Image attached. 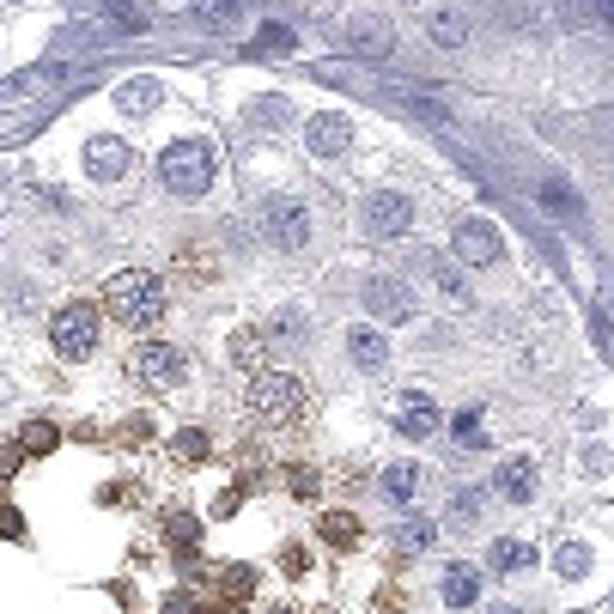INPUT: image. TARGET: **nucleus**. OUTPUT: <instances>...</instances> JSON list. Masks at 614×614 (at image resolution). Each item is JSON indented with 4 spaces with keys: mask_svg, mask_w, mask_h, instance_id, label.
I'll return each mask as SVG.
<instances>
[{
    "mask_svg": "<svg viewBox=\"0 0 614 614\" xmlns=\"http://www.w3.org/2000/svg\"><path fill=\"white\" fill-rule=\"evenodd\" d=\"M590 134L614 152V104H602V110H590Z\"/></svg>",
    "mask_w": 614,
    "mask_h": 614,
    "instance_id": "32",
    "label": "nucleus"
},
{
    "mask_svg": "<svg viewBox=\"0 0 614 614\" xmlns=\"http://www.w3.org/2000/svg\"><path fill=\"white\" fill-rule=\"evenodd\" d=\"M475 596H481V572H475L469 560H450V566H444V602H450V608H469Z\"/></svg>",
    "mask_w": 614,
    "mask_h": 614,
    "instance_id": "17",
    "label": "nucleus"
},
{
    "mask_svg": "<svg viewBox=\"0 0 614 614\" xmlns=\"http://www.w3.org/2000/svg\"><path fill=\"white\" fill-rule=\"evenodd\" d=\"M347 49H359V55H390V49H396V25H390V19H347Z\"/></svg>",
    "mask_w": 614,
    "mask_h": 614,
    "instance_id": "14",
    "label": "nucleus"
},
{
    "mask_svg": "<svg viewBox=\"0 0 614 614\" xmlns=\"http://www.w3.org/2000/svg\"><path fill=\"white\" fill-rule=\"evenodd\" d=\"M116 104H122V116H146L152 104H159V80H128Z\"/></svg>",
    "mask_w": 614,
    "mask_h": 614,
    "instance_id": "23",
    "label": "nucleus"
},
{
    "mask_svg": "<svg viewBox=\"0 0 614 614\" xmlns=\"http://www.w3.org/2000/svg\"><path fill=\"white\" fill-rule=\"evenodd\" d=\"M493 487H499L505 505H529V499H535V456H505L499 475H493Z\"/></svg>",
    "mask_w": 614,
    "mask_h": 614,
    "instance_id": "13",
    "label": "nucleus"
},
{
    "mask_svg": "<svg viewBox=\"0 0 614 614\" xmlns=\"http://www.w3.org/2000/svg\"><path fill=\"white\" fill-rule=\"evenodd\" d=\"M414 493H420V469H414V463H396V469H383V499L408 505Z\"/></svg>",
    "mask_w": 614,
    "mask_h": 614,
    "instance_id": "20",
    "label": "nucleus"
},
{
    "mask_svg": "<svg viewBox=\"0 0 614 614\" xmlns=\"http://www.w3.org/2000/svg\"><path fill=\"white\" fill-rule=\"evenodd\" d=\"M207 450H213V444H207V432H201V426H183V432H177V444H171V456H177L183 469H201V463H207Z\"/></svg>",
    "mask_w": 614,
    "mask_h": 614,
    "instance_id": "19",
    "label": "nucleus"
},
{
    "mask_svg": "<svg viewBox=\"0 0 614 614\" xmlns=\"http://www.w3.org/2000/svg\"><path fill=\"white\" fill-rule=\"evenodd\" d=\"M165 542H171V548H177V554L189 560V548L201 542V523H195L189 511H171V517H165Z\"/></svg>",
    "mask_w": 614,
    "mask_h": 614,
    "instance_id": "21",
    "label": "nucleus"
},
{
    "mask_svg": "<svg viewBox=\"0 0 614 614\" xmlns=\"http://www.w3.org/2000/svg\"><path fill=\"white\" fill-rule=\"evenodd\" d=\"M256 584H262L256 566H225V572H219V596H225V602H244Z\"/></svg>",
    "mask_w": 614,
    "mask_h": 614,
    "instance_id": "22",
    "label": "nucleus"
},
{
    "mask_svg": "<svg viewBox=\"0 0 614 614\" xmlns=\"http://www.w3.org/2000/svg\"><path fill=\"white\" fill-rule=\"evenodd\" d=\"M542 207H548V213H560V219H572V213H578V207H572V189H566L560 177H548V183H542Z\"/></svg>",
    "mask_w": 614,
    "mask_h": 614,
    "instance_id": "28",
    "label": "nucleus"
},
{
    "mask_svg": "<svg viewBox=\"0 0 614 614\" xmlns=\"http://www.w3.org/2000/svg\"><path fill=\"white\" fill-rule=\"evenodd\" d=\"M280 49H292V31H286V25H268V31L256 37V55H280Z\"/></svg>",
    "mask_w": 614,
    "mask_h": 614,
    "instance_id": "31",
    "label": "nucleus"
},
{
    "mask_svg": "<svg viewBox=\"0 0 614 614\" xmlns=\"http://www.w3.org/2000/svg\"><path fill=\"white\" fill-rule=\"evenodd\" d=\"M0 535H7V542H25V517L13 505H0Z\"/></svg>",
    "mask_w": 614,
    "mask_h": 614,
    "instance_id": "34",
    "label": "nucleus"
},
{
    "mask_svg": "<svg viewBox=\"0 0 614 614\" xmlns=\"http://www.w3.org/2000/svg\"><path fill=\"white\" fill-rule=\"evenodd\" d=\"M19 463H25V444H0V481H7Z\"/></svg>",
    "mask_w": 614,
    "mask_h": 614,
    "instance_id": "37",
    "label": "nucleus"
},
{
    "mask_svg": "<svg viewBox=\"0 0 614 614\" xmlns=\"http://www.w3.org/2000/svg\"><path fill=\"white\" fill-rule=\"evenodd\" d=\"M317 542H323V548H335V554H353V548L365 542V529H359V517H353V511H323Z\"/></svg>",
    "mask_w": 614,
    "mask_h": 614,
    "instance_id": "15",
    "label": "nucleus"
},
{
    "mask_svg": "<svg viewBox=\"0 0 614 614\" xmlns=\"http://www.w3.org/2000/svg\"><path fill=\"white\" fill-rule=\"evenodd\" d=\"M396 432L402 438H432L438 432V402L426 390H402L396 396Z\"/></svg>",
    "mask_w": 614,
    "mask_h": 614,
    "instance_id": "11",
    "label": "nucleus"
},
{
    "mask_svg": "<svg viewBox=\"0 0 614 614\" xmlns=\"http://www.w3.org/2000/svg\"><path fill=\"white\" fill-rule=\"evenodd\" d=\"M134 377L146 383V390H183L189 377V353L177 341H134Z\"/></svg>",
    "mask_w": 614,
    "mask_h": 614,
    "instance_id": "5",
    "label": "nucleus"
},
{
    "mask_svg": "<svg viewBox=\"0 0 614 614\" xmlns=\"http://www.w3.org/2000/svg\"><path fill=\"white\" fill-rule=\"evenodd\" d=\"M244 402H250V414H256L262 426H292L311 396H304V377H298V371H256Z\"/></svg>",
    "mask_w": 614,
    "mask_h": 614,
    "instance_id": "3",
    "label": "nucleus"
},
{
    "mask_svg": "<svg viewBox=\"0 0 614 614\" xmlns=\"http://www.w3.org/2000/svg\"><path fill=\"white\" fill-rule=\"evenodd\" d=\"M584 566H590V560H584V548H566V554H560V572H566V578H578Z\"/></svg>",
    "mask_w": 614,
    "mask_h": 614,
    "instance_id": "42",
    "label": "nucleus"
},
{
    "mask_svg": "<svg viewBox=\"0 0 614 614\" xmlns=\"http://www.w3.org/2000/svg\"><path fill=\"white\" fill-rule=\"evenodd\" d=\"M304 566H311V554H304V548H286V554H280V572H286V578H298Z\"/></svg>",
    "mask_w": 614,
    "mask_h": 614,
    "instance_id": "38",
    "label": "nucleus"
},
{
    "mask_svg": "<svg viewBox=\"0 0 614 614\" xmlns=\"http://www.w3.org/2000/svg\"><path fill=\"white\" fill-rule=\"evenodd\" d=\"M286 481H292V493H298V499H311V493H317V475H311V469H292Z\"/></svg>",
    "mask_w": 614,
    "mask_h": 614,
    "instance_id": "39",
    "label": "nucleus"
},
{
    "mask_svg": "<svg viewBox=\"0 0 614 614\" xmlns=\"http://www.w3.org/2000/svg\"><path fill=\"white\" fill-rule=\"evenodd\" d=\"M450 244H456V256H463L469 268H493V262L505 256V238H499L493 219H456Z\"/></svg>",
    "mask_w": 614,
    "mask_h": 614,
    "instance_id": "7",
    "label": "nucleus"
},
{
    "mask_svg": "<svg viewBox=\"0 0 614 614\" xmlns=\"http://www.w3.org/2000/svg\"><path fill=\"white\" fill-rule=\"evenodd\" d=\"M426 542H432V523H420V517H414V523H402V529H396V548H402V554H420V548H426Z\"/></svg>",
    "mask_w": 614,
    "mask_h": 614,
    "instance_id": "30",
    "label": "nucleus"
},
{
    "mask_svg": "<svg viewBox=\"0 0 614 614\" xmlns=\"http://www.w3.org/2000/svg\"><path fill=\"white\" fill-rule=\"evenodd\" d=\"M165 280L159 274H146V268H122V274H110L104 280V311L122 323V329H134V335H146L152 323L165 317Z\"/></svg>",
    "mask_w": 614,
    "mask_h": 614,
    "instance_id": "1",
    "label": "nucleus"
},
{
    "mask_svg": "<svg viewBox=\"0 0 614 614\" xmlns=\"http://www.w3.org/2000/svg\"><path fill=\"white\" fill-rule=\"evenodd\" d=\"M408 225H414V201H408V195L377 189V195L365 201V232H371V238H402Z\"/></svg>",
    "mask_w": 614,
    "mask_h": 614,
    "instance_id": "8",
    "label": "nucleus"
},
{
    "mask_svg": "<svg viewBox=\"0 0 614 614\" xmlns=\"http://www.w3.org/2000/svg\"><path fill=\"white\" fill-rule=\"evenodd\" d=\"M19 444H25V456H43V450H55V444H61V426H49V420H31V426L19 432Z\"/></svg>",
    "mask_w": 614,
    "mask_h": 614,
    "instance_id": "26",
    "label": "nucleus"
},
{
    "mask_svg": "<svg viewBox=\"0 0 614 614\" xmlns=\"http://www.w3.org/2000/svg\"><path fill=\"white\" fill-rule=\"evenodd\" d=\"M317 614H335V608H317Z\"/></svg>",
    "mask_w": 614,
    "mask_h": 614,
    "instance_id": "45",
    "label": "nucleus"
},
{
    "mask_svg": "<svg viewBox=\"0 0 614 614\" xmlns=\"http://www.w3.org/2000/svg\"><path fill=\"white\" fill-rule=\"evenodd\" d=\"M165 614H207V608H201L189 590H171V596H165Z\"/></svg>",
    "mask_w": 614,
    "mask_h": 614,
    "instance_id": "35",
    "label": "nucleus"
},
{
    "mask_svg": "<svg viewBox=\"0 0 614 614\" xmlns=\"http://www.w3.org/2000/svg\"><path fill=\"white\" fill-rule=\"evenodd\" d=\"M219 614H244V608H238V602H232V608H219Z\"/></svg>",
    "mask_w": 614,
    "mask_h": 614,
    "instance_id": "43",
    "label": "nucleus"
},
{
    "mask_svg": "<svg viewBox=\"0 0 614 614\" xmlns=\"http://www.w3.org/2000/svg\"><path fill=\"white\" fill-rule=\"evenodd\" d=\"M49 347H55L61 365H86L98 353V304H86V298L61 304V311L49 317Z\"/></svg>",
    "mask_w": 614,
    "mask_h": 614,
    "instance_id": "4",
    "label": "nucleus"
},
{
    "mask_svg": "<svg viewBox=\"0 0 614 614\" xmlns=\"http://www.w3.org/2000/svg\"><path fill=\"white\" fill-rule=\"evenodd\" d=\"M250 122H262V128H280V122H286V104H274V98H262V104L250 110Z\"/></svg>",
    "mask_w": 614,
    "mask_h": 614,
    "instance_id": "33",
    "label": "nucleus"
},
{
    "mask_svg": "<svg viewBox=\"0 0 614 614\" xmlns=\"http://www.w3.org/2000/svg\"><path fill=\"white\" fill-rule=\"evenodd\" d=\"M262 238L274 250H304V244H311V207H304L298 195H274L262 207Z\"/></svg>",
    "mask_w": 614,
    "mask_h": 614,
    "instance_id": "6",
    "label": "nucleus"
},
{
    "mask_svg": "<svg viewBox=\"0 0 614 614\" xmlns=\"http://www.w3.org/2000/svg\"><path fill=\"white\" fill-rule=\"evenodd\" d=\"M456 517L475 523V517H481V493H456Z\"/></svg>",
    "mask_w": 614,
    "mask_h": 614,
    "instance_id": "40",
    "label": "nucleus"
},
{
    "mask_svg": "<svg viewBox=\"0 0 614 614\" xmlns=\"http://www.w3.org/2000/svg\"><path fill=\"white\" fill-rule=\"evenodd\" d=\"M347 353H353V365L371 371V377L390 371V341H383L377 329H353V335H347Z\"/></svg>",
    "mask_w": 614,
    "mask_h": 614,
    "instance_id": "16",
    "label": "nucleus"
},
{
    "mask_svg": "<svg viewBox=\"0 0 614 614\" xmlns=\"http://www.w3.org/2000/svg\"><path fill=\"white\" fill-rule=\"evenodd\" d=\"M128 165H134L128 140H116V134H92V140H86V171H92L98 183H116V177H128Z\"/></svg>",
    "mask_w": 614,
    "mask_h": 614,
    "instance_id": "10",
    "label": "nucleus"
},
{
    "mask_svg": "<svg viewBox=\"0 0 614 614\" xmlns=\"http://www.w3.org/2000/svg\"><path fill=\"white\" fill-rule=\"evenodd\" d=\"M244 7H238V0H201V7H195V19L201 25H232Z\"/></svg>",
    "mask_w": 614,
    "mask_h": 614,
    "instance_id": "29",
    "label": "nucleus"
},
{
    "mask_svg": "<svg viewBox=\"0 0 614 614\" xmlns=\"http://www.w3.org/2000/svg\"><path fill=\"white\" fill-rule=\"evenodd\" d=\"M274 614H298V608H274Z\"/></svg>",
    "mask_w": 614,
    "mask_h": 614,
    "instance_id": "44",
    "label": "nucleus"
},
{
    "mask_svg": "<svg viewBox=\"0 0 614 614\" xmlns=\"http://www.w3.org/2000/svg\"><path fill=\"white\" fill-rule=\"evenodd\" d=\"M262 341H268L262 329H238L232 335V365H256L262 359Z\"/></svg>",
    "mask_w": 614,
    "mask_h": 614,
    "instance_id": "27",
    "label": "nucleus"
},
{
    "mask_svg": "<svg viewBox=\"0 0 614 614\" xmlns=\"http://www.w3.org/2000/svg\"><path fill=\"white\" fill-rule=\"evenodd\" d=\"M523 566H535V548L529 542H493V572H523Z\"/></svg>",
    "mask_w": 614,
    "mask_h": 614,
    "instance_id": "24",
    "label": "nucleus"
},
{
    "mask_svg": "<svg viewBox=\"0 0 614 614\" xmlns=\"http://www.w3.org/2000/svg\"><path fill=\"white\" fill-rule=\"evenodd\" d=\"M274 335H304V317H298V311H280V317H274Z\"/></svg>",
    "mask_w": 614,
    "mask_h": 614,
    "instance_id": "41",
    "label": "nucleus"
},
{
    "mask_svg": "<svg viewBox=\"0 0 614 614\" xmlns=\"http://www.w3.org/2000/svg\"><path fill=\"white\" fill-rule=\"evenodd\" d=\"M450 432H456V444H463V450H481V444H487V420H481V408H463Z\"/></svg>",
    "mask_w": 614,
    "mask_h": 614,
    "instance_id": "25",
    "label": "nucleus"
},
{
    "mask_svg": "<svg viewBox=\"0 0 614 614\" xmlns=\"http://www.w3.org/2000/svg\"><path fill=\"white\" fill-rule=\"evenodd\" d=\"M365 311H371L377 323H408V317H414V292H408L402 280H383V274H377V280L365 286Z\"/></svg>",
    "mask_w": 614,
    "mask_h": 614,
    "instance_id": "9",
    "label": "nucleus"
},
{
    "mask_svg": "<svg viewBox=\"0 0 614 614\" xmlns=\"http://www.w3.org/2000/svg\"><path fill=\"white\" fill-rule=\"evenodd\" d=\"M347 140H353V128H347L335 110H323V116H311V122H304V146H311L317 159H341V152H347Z\"/></svg>",
    "mask_w": 614,
    "mask_h": 614,
    "instance_id": "12",
    "label": "nucleus"
},
{
    "mask_svg": "<svg viewBox=\"0 0 614 614\" xmlns=\"http://www.w3.org/2000/svg\"><path fill=\"white\" fill-rule=\"evenodd\" d=\"M426 37L444 43V49H463V43H469V19H463V13H432V19H426Z\"/></svg>",
    "mask_w": 614,
    "mask_h": 614,
    "instance_id": "18",
    "label": "nucleus"
},
{
    "mask_svg": "<svg viewBox=\"0 0 614 614\" xmlns=\"http://www.w3.org/2000/svg\"><path fill=\"white\" fill-rule=\"evenodd\" d=\"M219 177V159H213V146L195 134V140H171L159 152V183L177 195V201H201Z\"/></svg>",
    "mask_w": 614,
    "mask_h": 614,
    "instance_id": "2",
    "label": "nucleus"
},
{
    "mask_svg": "<svg viewBox=\"0 0 614 614\" xmlns=\"http://www.w3.org/2000/svg\"><path fill=\"white\" fill-rule=\"evenodd\" d=\"M432 274H438V286H444L450 298H469V292H463V280H456V268H450V262H432Z\"/></svg>",
    "mask_w": 614,
    "mask_h": 614,
    "instance_id": "36",
    "label": "nucleus"
}]
</instances>
